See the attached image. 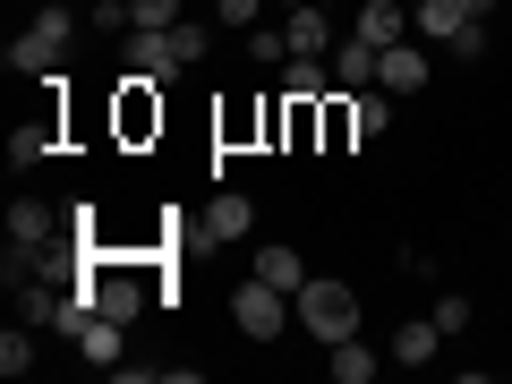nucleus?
Instances as JSON below:
<instances>
[{"mask_svg": "<svg viewBox=\"0 0 512 384\" xmlns=\"http://www.w3.org/2000/svg\"><path fill=\"white\" fill-rule=\"evenodd\" d=\"M86 26H103V35H128V26H137V9H128V0H94Z\"/></svg>", "mask_w": 512, "mask_h": 384, "instance_id": "20", "label": "nucleus"}, {"mask_svg": "<svg viewBox=\"0 0 512 384\" xmlns=\"http://www.w3.org/2000/svg\"><path fill=\"white\" fill-rule=\"evenodd\" d=\"M137 9V26H180V0H128Z\"/></svg>", "mask_w": 512, "mask_h": 384, "instance_id": "22", "label": "nucleus"}, {"mask_svg": "<svg viewBox=\"0 0 512 384\" xmlns=\"http://www.w3.org/2000/svg\"><path fill=\"white\" fill-rule=\"evenodd\" d=\"M265 9H274V0H222V18H231V26H256Z\"/></svg>", "mask_w": 512, "mask_h": 384, "instance_id": "24", "label": "nucleus"}, {"mask_svg": "<svg viewBox=\"0 0 512 384\" xmlns=\"http://www.w3.org/2000/svg\"><path fill=\"white\" fill-rule=\"evenodd\" d=\"M171 43H180V60H188V69L205 60V26H197V18H180V26H171Z\"/></svg>", "mask_w": 512, "mask_h": 384, "instance_id": "21", "label": "nucleus"}, {"mask_svg": "<svg viewBox=\"0 0 512 384\" xmlns=\"http://www.w3.org/2000/svg\"><path fill=\"white\" fill-rule=\"evenodd\" d=\"M436 350H444V325H436V316H410V325L393 333V359H402V367H427Z\"/></svg>", "mask_w": 512, "mask_h": 384, "instance_id": "14", "label": "nucleus"}, {"mask_svg": "<svg viewBox=\"0 0 512 384\" xmlns=\"http://www.w3.org/2000/svg\"><path fill=\"white\" fill-rule=\"evenodd\" d=\"M35 367V342H26V325H9L0 333V376H26Z\"/></svg>", "mask_w": 512, "mask_h": 384, "instance_id": "18", "label": "nucleus"}, {"mask_svg": "<svg viewBox=\"0 0 512 384\" xmlns=\"http://www.w3.org/2000/svg\"><path fill=\"white\" fill-rule=\"evenodd\" d=\"M291 308H299L291 291H274V282H256V274H248V282L231 291V325L248 333V342H274V333L291 325Z\"/></svg>", "mask_w": 512, "mask_h": 384, "instance_id": "3", "label": "nucleus"}, {"mask_svg": "<svg viewBox=\"0 0 512 384\" xmlns=\"http://www.w3.org/2000/svg\"><path fill=\"white\" fill-rule=\"evenodd\" d=\"M274 9H308V0H274Z\"/></svg>", "mask_w": 512, "mask_h": 384, "instance_id": "25", "label": "nucleus"}, {"mask_svg": "<svg viewBox=\"0 0 512 384\" xmlns=\"http://www.w3.org/2000/svg\"><path fill=\"white\" fill-rule=\"evenodd\" d=\"M128 69H137V77H154V86H171V77H180L188 69V60H180V43H171V26H128Z\"/></svg>", "mask_w": 512, "mask_h": 384, "instance_id": "4", "label": "nucleus"}, {"mask_svg": "<svg viewBox=\"0 0 512 384\" xmlns=\"http://www.w3.org/2000/svg\"><path fill=\"white\" fill-rule=\"evenodd\" d=\"M282 35H291V52H316V60H333V43H342L316 0H308V9H282Z\"/></svg>", "mask_w": 512, "mask_h": 384, "instance_id": "10", "label": "nucleus"}, {"mask_svg": "<svg viewBox=\"0 0 512 384\" xmlns=\"http://www.w3.org/2000/svg\"><path fill=\"white\" fill-rule=\"evenodd\" d=\"M18 9H35V0H18Z\"/></svg>", "mask_w": 512, "mask_h": 384, "instance_id": "26", "label": "nucleus"}, {"mask_svg": "<svg viewBox=\"0 0 512 384\" xmlns=\"http://www.w3.org/2000/svg\"><path fill=\"white\" fill-rule=\"evenodd\" d=\"M325 367H333V384H367V376H376L384 359H376V350L359 342V333H350V342H333V350H325Z\"/></svg>", "mask_w": 512, "mask_h": 384, "instance_id": "16", "label": "nucleus"}, {"mask_svg": "<svg viewBox=\"0 0 512 384\" xmlns=\"http://www.w3.org/2000/svg\"><path fill=\"white\" fill-rule=\"evenodd\" d=\"M77 350H86V367H120V350H128V325H120V316H94V325L77 333Z\"/></svg>", "mask_w": 512, "mask_h": 384, "instance_id": "15", "label": "nucleus"}, {"mask_svg": "<svg viewBox=\"0 0 512 384\" xmlns=\"http://www.w3.org/2000/svg\"><path fill=\"white\" fill-rule=\"evenodd\" d=\"M350 35H359V43H376V52H384V43H402V35H410V0H359Z\"/></svg>", "mask_w": 512, "mask_h": 384, "instance_id": "9", "label": "nucleus"}, {"mask_svg": "<svg viewBox=\"0 0 512 384\" xmlns=\"http://www.w3.org/2000/svg\"><path fill=\"white\" fill-rule=\"evenodd\" d=\"M299 325L316 333V342H350V333H359V291H350V282H325V274H308L299 282Z\"/></svg>", "mask_w": 512, "mask_h": 384, "instance_id": "2", "label": "nucleus"}, {"mask_svg": "<svg viewBox=\"0 0 512 384\" xmlns=\"http://www.w3.org/2000/svg\"><path fill=\"white\" fill-rule=\"evenodd\" d=\"M376 86L384 94H427V43L419 35L384 43V52H376Z\"/></svg>", "mask_w": 512, "mask_h": 384, "instance_id": "5", "label": "nucleus"}, {"mask_svg": "<svg viewBox=\"0 0 512 384\" xmlns=\"http://www.w3.org/2000/svg\"><path fill=\"white\" fill-rule=\"evenodd\" d=\"M461 26H478L470 0H410V35L419 43H461Z\"/></svg>", "mask_w": 512, "mask_h": 384, "instance_id": "7", "label": "nucleus"}, {"mask_svg": "<svg viewBox=\"0 0 512 384\" xmlns=\"http://www.w3.org/2000/svg\"><path fill=\"white\" fill-rule=\"evenodd\" d=\"M52 231H60V214H52V205H35V197H18V205H9V248H26V256H35Z\"/></svg>", "mask_w": 512, "mask_h": 384, "instance_id": "13", "label": "nucleus"}, {"mask_svg": "<svg viewBox=\"0 0 512 384\" xmlns=\"http://www.w3.org/2000/svg\"><path fill=\"white\" fill-rule=\"evenodd\" d=\"M333 86H342V94L376 86V43H359V35H342V43H333Z\"/></svg>", "mask_w": 512, "mask_h": 384, "instance_id": "12", "label": "nucleus"}, {"mask_svg": "<svg viewBox=\"0 0 512 384\" xmlns=\"http://www.w3.org/2000/svg\"><path fill=\"white\" fill-rule=\"evenodd\" d=\"M60 86H69V77L52 69V103H43L35 120H18V137H9V163H43V154L60 146Z\"/></svg>", "mask_w": 512, "mask_h": 384, "instance_id": "6", "label": "nucleus"}, {"mask_svg": "<svg viewBox=\"0 0 512 384\" xmlns=\"http://www.w3.org/2000/svg\"><path fill=\"white\" fill-rule=\"evenodd\" d=\"M69 43H77V9H35V18L9 35V69L18 77H52L60 60H69Z\"/></svg>", "mask_w": 512, "mask_h": 384, "instance_id": "1", "label": "nucleus"}, {"mask_svg": "<svg viewBox=\"0 0 512 384\" xmlns=\"http://www.w3.org/2000/svg\"><path fill=\"white\" fill-rule=\"evenodd\" d=\"M436 325H444V342H453V333H470V325H478V308H470L461 291H444V299H436Z\"/></svg>", "mask_w": 512, "mask_h": 384, "instance_id": "19", "label": "nucleus"}, {"mask_svg": "<svg viewBox=\"0 0 512 384\" xmlns=\"http://www.w3.org/2000/svg\"><path fill=\"white\" fill-rule=\"evenodd\" d=\"M444 52H453V60H487V18L461 26V43H444Z\"/></svg>", "mask_w": 512, "mask_h": 384, "instance_id": "23", "label": "nucleus"}, {"mask_svg": "<svg viewBox=\"0 0 512 384\" xmlns=\"http://www.w3.org/2000/svg\"><path fill=\"white\" fill-rule=\"evenodd\" d=\"M248 222H256V205L239 197V188H222V197L197 214V239H205V248H222V239H248Z\"/></svg>", "mask_w": 512, "mask_h": 384, "instance_id": "8", "label": "nucleus"}, {"mask_svg": "<svg viewBox=\"0 0 512 384\" xmlns=\"http://www.w3.org/2000/svg\"><path fill=\"white\" fill-rule=\"evenodd\" d=\"M248 60L256 69H282V60H291V35H282V26H248Z\"/></svg>", "mask_w": 512, "mask_h": 384, "instance_id": "17", "label": "nucleus"}, {"mask_svg": "<svg viewBox=\"0 0 512 384\" xmlns=\"http://www.w3.org/2000/svg\"><path fill=\"white\" fill-rule=\"evenodd\" d=\"M256 282H274V291L299 299V282H308V256H299L291 239H265V248H256Z\"/></svg>", "mask_w": 512, "mask_h": 384, "instance_id": "11", "label": "nucleus"}]
</instances>
